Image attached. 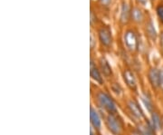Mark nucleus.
<instances>
[{
	"mask_svg": "<svg viewBox=\"0 0 163 135\" xmlns=\"http://www.w3.org/2000/svg\"><path fill=\"white\" fill-rule=\"evenodd\" d=\"M122 76L123 79L126 87L133 94H138V89H139V84H138V80L136 77L135 73L129 68H126L122 71Z\"/></svg>",
	"mask_w": 163,
	"mask_h": 135,
	"instance_id": "obj_4",
	"label": "nucleus"
},
{
	"mask_svg": "<svg viewBox=\"0 0 163 135\" xmlns=\"http://www.w3.org/2000/svg\"><path fill=\"white\" fill-rule=\"evenodd\" d=\"M146 32H147L148 36L151 40H156V38H157V32H156V30L154 28V26L151 21L147 23V25H146Z\"/></svg>",
	"mask_w": 163,
	"mask_h": 135,
	"instance_id": "obj_17",
	"label": "nucleus"
},
{
	"mask_svg": "<svg viewBox=\"0 0 163 135\" xmlns=\"http://www.w3.org/2000/svg\"><path fill=\"white\" fill-rule=\"evenodd\" d=\"M137 1H138V3H140L141 5H145L147 3V0H137Z\"/></svg>",
	"mask_w": 163,
	"mask_h": 135,
	"instance_id": "obj_22",
	"label": "nucleus"
},
{
	"mask_svg": "<svg viewBox=\"0 0 163 135\" xmlns=\"http://www.w3.org/2000/svg\"><path fill=\"white\" fill-rule=\"evenodd\" d=\"M130 15H131V12H130L129 6L126 3H123L122 7V11H121V19H120L121 22L122 24H127L130 19Z\"/></svg>",
	"mask_w": 163,
	"mask_h": 135,
	"instance_id": "obj_15",
	"label": "nucleus"
},
{
	"mask_svg": "<svg viewBox=\"0 0 163 135\" xmlns=\"http://www.w3.org/2000/svg\"><path fill=\"white\" fill-rule=\"evenodd\" d=\"M105 128L113 135H126L127 129L124 120L120 113H107L103 116Z\"/></svg>",
	"mask_w": 163,
	"mask_h": 135,
	"instance_id": "obj_2",
	"label": "nucleus"
},
{
	"mask_svg": "<svg viewBox=\"0 0 163 135\" xmlns=\"http://www.w3.org/2000/svg\"><path fill=\"white\" fill-rule=\"evenodd\" d=\"M98 64H99L98 67L100 69V71L102 72L104 79L110 80V79H112V78L113 77V72L112 66L110 65L108 60L105 57L102 56L99 59Z\"/></svg>",
	"mask_w": 163,
	"mask_h": 135,
	"instance_id": "obj_12",
	"label": "nucleus"
},
{
	"mask_svg": "<svg viewBox=\"0 0 163 135\" xmlns=\"http://www.w3.org/2000/svg\"><path fill=\"white\" fill-rule=\"evenodd\" d=\"M98 36L101 44L105 46V47H110L113 44V35L109 27H103L102 28L99 29L98 31Z\"/></svg>",
	"mask_w": 163,
	"mask_h": 135,
	"instance_id": "obj_11",
	"label": "nucleus"
},
{
	"mask_svg": "<svg viewBox=\"0 0 163 135\" xmlns=\"http://www.w3.org/2000/svg\"><path fill=\"white\" fill-rule=\"evenodd\" d=\"M93 101L96 108L100 111L101 113H103V115L107 113H119L117 101L109 91L102 88L95 89V91L93 93Z\"/></svg>",
	"mask_w": 163,
	"mask_h": 135,
	"instance_id": "obj_1",
	"label": "nucleus"
},
{
	"mask_svg": "<svg viewBox=\"0 0 163 135\" xmlns=\"http://www.w3.org/2000/svg\"><path fill=\"white\" fill-rule=\"evenodd\" d=\"M110 93L116 100H125V92L123 87L117 82H111L109 84Z\"/></svg>",
	"mask_w": 163,
	"mask_h": 135,
	"instance_id": "obj_13",
	"label": "nucleus"
},
{
	"mask_svg": "<svg viewBox=\"0 0 163 135\" xmlns=\"http://www.w3.org/2000/svg\"><path fill=\"white\" fill-rule=\"evenodd\" d=\"M147 79H148V83H149L151 89L155 93L160 92L161 69L155 67V66L150 68L147 73Z\"/></svg>",
	"mask_w": 163,
	"mask_h": 135,
	"instance_id": "obj_5",
	"label": "nucleus"
},
{
	"mask_svg": "<svg viewBox=\"0 0 163 135\" xmlns=\"http://www.w3.org/2000/svg\"><path fill=\"white\" fill-rule=\"evenodd\" d=\"M126 135H142L140 131L135 127V128H132V129H130L128 132H127V134Z\"/></svg>",
	"mask_w": 163,
	"mask_h": 135,
	"instance_id": "obj_19",
	"label": "nucleus"
},
{
	"mask_svg": "<svg viewBox=\"0 0 163 135\" xmlns=\"http://www.w3.org/2000/svg\"><path fill=\"white\" fill-rule=\"evenodd\" d=\"M125 113L127 116L135 124H139L143 123L147 116L144 113L142 107L141 106L139 101L135 97H130L124 100Z\"/></svg>",
	"mask_w": 163,
	"mask_h": 135,
	"instance_id": "obj_3",
	"label": "nucleus"
},
{
	"mask_svg": "<svg viewBox=\"0 0 163 135\" xmlns=\"http://www.w3.org/2000/svg\"><path fill=\"white\" fill-rule=\"evenodd\" d=\"M124 44L127 49L131 52L138 51L140 43L137 37V35L132 30H127L124 34Z\"/></svg>",
	"mask_w": 163,
	"mask_h": 135,
	"instance_id": "obj_7",
	"label": "nucleus"
},
{
	"mask_svg": "<svg viewBox=\"0 0 163 135\" xmlns=\"http://www.w3.org/2000/svg\"><path fill=\"white\" fill-rule=\"evenodd\" d=\"M136 128L140 131V133L142 135H158V133L153 129L151 126L149 118H146L143 123H141L136 125Z\"/></svg>",
	"mask_w": 163,
	"mask_h": 135,
	"instance_id": "obj_14",
	"label": "nucleus"
},
{
	"mask_svg": "<svg viewBox=\"0 0 163 135\" xmlns=\"http://www.w3.org/2000/svg\"><path fill=\"white\" fill-rule=\"evenodd\" d=\"M90 75L91 78L93 82H95L97 85L99 86H103L104 85V77L102 74V72L100 71V69L98 67V65H96V64L93 62V59H91V63H90Z\"/></svg>",
	"mask_w": 163,
	"mask_h": 135,
	"instance_id": "obj_9",
	"label": "nucleus"
},
{
	"mask_svg": "<svg viewBox=\"0 0 163 135\" xmlns=\"http://www.w3.org/2000/svg\"><path fill=\"white\" fill-rule=\"evenodd\" d=\"M150 123L151 126L153 127V129L159 133H161L163 130V115L160 113V111H158V109L156 111H154L153 113H150Z\"/></svg>",
	"mask_w": 163,
	"mask_h": 135,
	"instance_id": "obj_10",
	"label": "nucleus"
},
{
	"mask_svg": "<svg viewBox=\"0 0 163 135\" xmlns=\"http://www.w3.org/2000/svg\"><path fill=\"white\" fill-rule=\"evenodd\" d=\"M90 122L92 128L96 132L100 133L103 126V115L100 111L93 105H92L90 108Z\"/></svg>",
	"mask_w": 163,
	"mask_h": 135,
	"instance_id": "obj_6",
	"label": "nucleus"
},
{
	"mask_svg": "<svg viewBox=\"0 0 163 135\" xmlns=\"http://www.w3.org/2000/svg\"><path fill=\"white\" fill-rule=\"evenodd\" d=\"M160 92L163 94V67L161 69V84H160Z\"/></svg>",
	"mask_w": 163,
	"mask_h": 135,
	"instance_id": "obj_20",
	"label": "nucleus"
},
{
	"mask_svg": "<svg viewBox=\"0 0 163 135\" xmlns=\"http://www.w3.org/2000/svg\"><path fill=\"white\" fill-rule=\"evenodd\" d=\"M161 135H163V130H162V132L161 133Z\"/></svg>",
	"mask_w": 163,
	"mask_h": 135,
	"instance_id": "obj_24",
	"label": "nucleus"
},
{
	"mask_svg": "<svg viewBox=\"0 0 163 135\" xmlns=\"http://www.w3.org/2000/svg\"><path fill=\"white\" fill-rule=\"evenodd\" d=\"M139 96H140V100L141 101L143 106L145 107V109L147 110V112L149 113H151L154 111L157 110L156 104L153 101V97L148 90H142L141 92V94H139Z\"/></svg>",
	"mask_w": 163,
	"mask_h": 135,
	"instance_id": "obj_8",
	"label": "nucleus"
},
{
	"mask_svg": "<svg viewBox=\"0 0 163 135\" xmlns=\"http://www.w3.org/2000/svg\"><path fill=\"white\" fill-rule=\"evenodd\" d=\"M102 2L103 5H105V6H108L110 3H111V0H100Z\"/></svg>",
	"mask_w": 163,
	"mask_h": 135,
	"instance_id": "obj_21",
	"label": "nucleus"
},
{
	"mask_svg": "<svg viewBox=\"0 0 163 135\" xmlns=\"http://www.w3.org/2000/svg\"><path fill=\"white\" fill-rule=\"evenodd\" d=\"M131 15L132 17V19L134 20L135 22H137V23H141L143 21V13H142L141 10L140 9V8H138V7H134L133 9L132 10Z\"/></svg>",
	"mask_w": 163,
	"mask_h": 135,
	"instance_id": "obj_16",
	"label": "nucleus"
},
{
	"mask_svg": "<svg viewBox=\"0 0 163 135\" xmlns=\"http://www.w3.org/2000/svg\"><path fill=\"white\" fill-rule=\"evenodd\" d=\"M156 12H157V15H158L160 20L161 21V23L163 24V4H160V5L157 7Z\"/></svg>",
	"mask_w": 163,
	"mask_h": 135,
	"instance_id": "obj_18",
	"label": "nucleus"
},
{
	"mask_svg": "<svg viewBox=\"0 0 163 135\" xmlns=\"http://www.w3.org/2000/svg\"><path fill=\"white\" fill-rule=\"evenodd\" d=\"M161 47L163 49V33L161 36Z\"/></svg>",
	"mask_w": 163,
	"mask_h": 135,
	"instance_id": "obj_23",
	"label": "nucleus"
}]
</instances>
